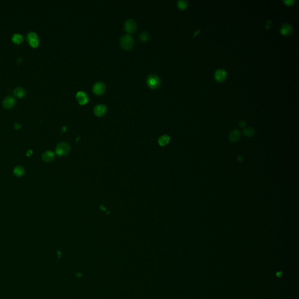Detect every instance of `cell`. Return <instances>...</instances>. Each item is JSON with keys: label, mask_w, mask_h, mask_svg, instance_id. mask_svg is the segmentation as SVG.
<instances>
[{"label": "cell", "mask_w": 299, "mask_h": 299, "mask_svg": "<svg viewBox=\"0 0 299 299\" xmlns=\"http://www.w3.org/2000/svg\"><path fill=\"white\" fill-rule=\"evenodd\" d=\"M30 45L33 47V48H36L39 46V39H33L32 40H30L29 42Z\"/></svg>", "instance_id": "44dd1931"}, {"label": "cell", "mask_w": 299, "mask_h": 299, "mask_svg": "<svg viewBox=\"0 0 299 299\" xmlns=\"http://www.w3.org/2000/svg\"><path fill=\"white\" fill-rule=\"evenodd\" d=\"M12 40L14 43L20 44L23 40V37L19 33H15L12 36Z\"/></svg>", "instance_id": "2e32d148"}, {"label": "cell", "mask_w": 299, "mask_h": 299, "mask_svg": "<svg viewBox=\"0 0 299 299\" xmlns=\"http://www.w3.org/2000/svg\"><path fill=\"white\" fill-rule=\"evenodd\" d=\"M70 151V146L67 143L63 142L59 143L56 147V153L58 156H64L67 154Z\"/></svg>", "instance_id": "3957f363"}, {"label": "cell", "mask_w": 299, "mask_h": 299, "mask_svg": "<svg viewBox=\"0 0 299 299\" xmlns=\"http://www.w3.org/2000/svg\"><path fill=\"white\" fill-rule=\"evenodd\" d=\"M26 39L28 40V42H29L30 40H33V39H39V38H38V35L36 33H35V32H30V33H29L27 35Z\"/></svg>", "instance_id": "d6986e66"}, {"label": "cell", "mask_w": 299, "mask_h": 299, "mask_svg": "<svg viewBox=\"0 0 299 299\" xmlns=\"http://www.w3.org/2000/svg\"><path fill=\"white\" fill-rule=\"evenodd\" d=\"M240 125L241 127H245L246 126V122L245 121H241L240 123Z\"/></svg>", "instance_id": "d4e9b609"}, {"label": "cell", "mask_w": 299, "mask_h": 299, "mask_svg": "<svg viewBox=\"0 0 299 299\" xmlns=\"http://www.w3.org/2000/svg\"><path fill=\"white\" fill-rule=\"evenodd\" d=\"M14 173L17 176H21L25 174V169L22 166H17L15 168Z\"/></svg>", "instance_id": "e0dca14e"}, {"label": "cell", "mask_w": 299, "mask_h": 299, "mask_svg": "<svg viewBox=\"0 0 299 299\" xmlns=\"http://www.w3.org/2000/svg\"><path fill=\"white\" fill-rule=\"evenodd\" d=\"M107 106L103 104L97 105L94 109V113L97 116L101 117L106 114Z\"/></svg>", "instance_id": "8992f818"}, {"label": "cell", "mask_w": 299, "mask_h": 299, "mask_svg": "<svg viewBox=\"0 0 299 299\" xmlns=\"http://www.w3.org/2000/svg\"><path fill=\"white\" fill-rule=\"evenodd\" d=\"M137 23L134 20H127L124 24V29L128 33H133L137 29Z\"/></svg>", "instance_id": "277c9868"}, {"label": "cell", "mask_w": 299, "mask_h": 299, "mask_svg": "<svg viewBox=\"0 0 299 299\" xmlns=\"http://www.w3.org/2000/svg\"><path fill=\"white\" fill-rule=\"evenodd\" d=\"M229 139L232 143H235L238 142L241 137V133L240 130L237 129H235L232 130L229 134Z\"/></svg>", "instance_id": "30bf717a"}, {"label": "cell", "mask_w": 299, "mask_h": 299, "mask_svg": "<svg viewBox=\"0 0 299 299\" xmlns=\"http://www.w3.org/2000/svg\"><path fill=\"white\" fill-rule=\"evenodd\" d=\"M285 2L288 5H291L294 2V0H287V1H285Z\"/></svg>", "instance_id": "7402d4cb"}, {"label": "cell", "mask_w": 299, "mask_h": 299, "mask_svg": "<svg viewBox=\"0 0 299 299\" xmlns=\"http://www.w3.org/2000/svg\"><path fill=\"white\" fill-rule=\"evenodd\" d=\"M147 84L151 89H157L161 85V79L156 74H151L147 79Z\"/></svg>", "instance_id": "7a4b0ae2"}, {"label": "cell", "mask_w": 299, "mask_h": 299, "mask_svg": "<svg viewBox=\"0 0 299 299\" xmlns=\"http://www.w3.org/2000/svg\"><path fill=\"white\" fill-rule=\"evenodd\" d=\"M237 160H238V161H240V162H242V161H243V160H244V158H243V157H242V156H241V155H238V156H237Z\"/></svg>", "instance_id": "603a6c76"}, {"label": "cell", "mask_w": 299, "mask_h": 299, "mask_svg": "<svg viewBox=\"0 0 299 299\" xmlns=\"http://www.w3.org/2000/svg\"><path fill=\"white\" fill-rule=\"evenodd\" d=\"M170 140V137L169 135H164L161 136L159 139L158 143L161 146H165L169 143Z\"/></svg>", "instance_id": "9a60e30c"}, {"label": "cell", "mask_w": 299, "mask_h": 299, "mask_svg": "<svg viewBox=\"0 0 299 299\" xmlns=\"http://www.w3.org/2000/svg\"><path fill=\"white\" fill-rule=\"evenodd\" d=\"M227 77V72L222 68L218 69L216 71L214 74V78L219 81H222Z\"/></svg>", "instance_id": "9c48e42d"}, {"label": "cell", "mask_w": 299, "mask_h": 299, "mask_svg": "<svg viewBox=\"0 0 299 299\" xmlns=\"http://www.w3.org/2000/svg\"><path fill=\"white\" fill-rule=\"evenodd\" d=\"M14 128H15V129H17V130H18V129H20V124L18 123H15V125H14Z\"/></svg>", "instance_id": "cb8c5ba5"}, {"label": "cell", "mask_w": 299, "mask_h": 299, "mask_svg": "<svg viewBox=\"0 0 299 299\" xmlns=\"http://www.w3.org/2000/svg\"><path fill=\"white\" fill-rule=\"evenodd\" d=\"M15 104V99L12 96L6 97L2 101V105L6 109H11Z\"/></svg>", "instance_id": "ba28073f"}, {"label": "cell", "mask_w": 299, "mask_h": 299, "mask_svg": "<svg viewBox=\"0 0 299 299\" xmlns=\"http://www.w3.org/2000/svg\"><path fill=\"white\" fill-rule=\"evenodd\" d=\"M55 158V154L51 151H47L42 154V159L45 162H51Z\"/></svg>", "instance_id": "8fae6325"}, {"label": "cell", "mask_w": 299, "mask_h": 299, "mask_svg": "<svg viewBox=\"0 0 299 299\" xmlns=\"http://www.w3.org/2000/svg\"><path fill=\"white\" fill-rule=\"evenodd\" d=\"M139 38H140V39L142 41V42H146L147 41L149 38H150V36H149V34L146 32H142V33L140 34L139 35Z\"/></svg>", "instance_id": "ac0fdd59"}, {"label": "cell", "mask_w": 299, "mask_h": 299, "mask_svg": "<svg viewBox=\"0 0 299 299\" xmlns=\"http://www.w3.org/2000/svg\"><path fill=\"white\" fill-rule=\"evenodd\" d=\"M255 130L254 129L251 127H247L243 129L244 135L248 137H252L255 135Z\"/></svg>", "instance_id": "5bb4252c"}, {"label": "cell", "mask_w": 299, "mask_h": 299, "mask_svg": "<svg viewBox=\"0 0 299 299\" xmlns=\"http://www.w3.org/2000/svg\"><path fill=\"white\" fill-rule=\"evenodd\" d=\"M293 31V29L291 26L288 23H285L282 25L280 27V32L282 34L285 35H288L290 33H291Z\"/></svg>", "instance_id": "7c38bea8"}, {"label": "cell", "mask_w": 299, "mask_h": 299, "mask_svg": "<svg viewBox=\"0 0 299 299\" xmlns=\"http://www.w3.org/2000/svg\"><path fill=\"white\" fill-rule=\"evenodd\" d=\"M120 45L122 48L130 50L134 45V39L131 35L126 34L120 38Z\"/></svg>", "instance_id": "6da1fadb"}, {"label": "cell", "mask_w": 299, "mask_h": 299, "mask_svg": "<svg viewBox=\"0 0 299 299\" xmlns=\"http://www.w3.org/2000/svg\"><path fill=\"white\" fill-rule=\"evenodd\" d=\"M14 94L16 97L22 98L26 95V91L23 88L18 87L14 89Z\"/></svg>", "instance_id": "4fadbf2b"}, {"label": "cell", "mask_w": 299, "mask_h": 299, "mask_svg": "<svg viewBox=\"0 0 299 299\" xmlns=\"http://www.w3.org/2000/svg\"><path fill=\"white\" fill-rule=\"evenodd\" d=\"M76 98L78 103L81 105H84L87 104L89 100L88 96L87 95V94L83 91L78 92L76 94Z\"/></svg>", "instance_id": "52a82bcc"}, {"label": "cell", "mask_w": 299, "mask_h": 299, "mask_svg": "<svg viewBox=\"0 0 299 299\" xmlns=\"http://www.w3.org/2000/svg\"><path fill=\"white\" fill-rule=\"evenodd\" d=\"M178 6L181 9H184L188 6V1L185 0H179L178 2Z\"/></svg>", "instance_id": "ffe728a7"}, {"label": "cell", "mask_w": 299, "mask_h": 299, "mask_svg": "<svg viewBox=\"0 0 299 299\" xmlns=\"http://www.w3.org/2000/svg\"><path fill=\"white\" fill-rule=\"evenodd\" d=\"M106 86L105 84L101 81L96 83L92 88V91L95 94L97 95H101L105 92Z\"/></svg>", "instance_id": "5b68a950"}, {"label": "cell", "mask_w": 299, "mask_h": 299, "mask_svg": "<svg viewBox=\"0 0 299 299\" xmlns=\"http://www.w3.org/2000/svg\"><path fill=\"white\" fill-rule=\"evenodd\" d=\"M22 58H18V59L17 60V63H20L22 61Z\"/></svg>", "instance_id": "484cf974"}, {"label": "cell", "mask_w": 299, "mask_h": 299, "mask_svg": "<svg viewBox=\"0 0 299 299\" xmlns=\"http://www.w3.org/2000/svg\"><path fill=\"white\" fill-rule=\"evenodd\" d=\"M32 154V152L31 150H29V151H28V156H30Z\"/></svg>", "instance_id": "4316f807"}]
</instances>
